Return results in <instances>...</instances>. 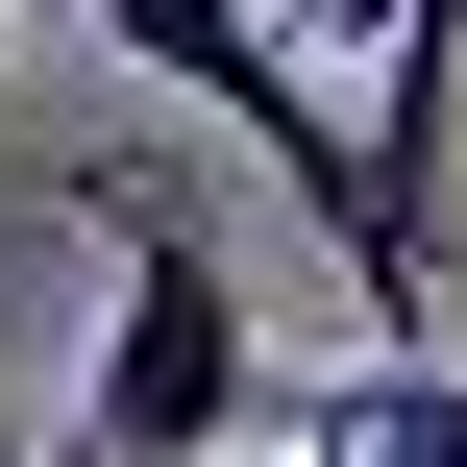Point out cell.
Returning <instances> with one entry per match:
<instances>
[{"instance_id": "obj_7", "label": "cell", "mask_w": 467, "mask_h": 467, "mask_svg": "<svg viewBox=\"0 0 467 467\" xmlns=\"http://www.w3.org/2000/svg\"><path fill=\"white\" fill-rule=\"evenodd\" d=\"M0 467H25V419H0Z\"/></svg>"}, {"instance_id": "obj_5", "label": "cell", "mask_w": 467, "mask_h": 467, "mask_svg": "<svg viewBox=\"0 0 467 467\" xmlns=\"http://www.w3.org/2000/svg\"><path fill=\"white\" fill-rule=\"evenodd\" d=\"M25 467H99V443H25Z\"/></svg>"}, {"instance_id": "obj_6", "label": "cell", "mask_w": 467, "mask_h": 467, "mask_svg": "<svg viewBox=\"0 0 467 467\" xmlns=\"http://www.w3.org/2000/svg\"><path fill=\"white\" fill-rule=\"evenodd\" d=\"M0 49H25V0H0Z\"/></svg>"}, {"instance_id": "obj_3", "label": "cell", "mask_w": 467, "mask_h": 467, "mask_svg": "<svg viewBox=\"0 0 467 467\" xmlns=\"http://www.w3.org/2000/svg\"><path fill=\"white\" fill-rule=\"evenodd\" d=\"M246 25H271V49H296V25H320V49H394V0H246Z\"/></svg>"}, {"instance_id": "obj_4", "label": "cell", "mask_w": 467, "mask_h": 467, "mask_svg": "<svg viewBox=\"0 0 467 467\" xmlns=\"http://www.w3.org/2000/svg\"><path fill=\"white\" fill-rule=\"evenodd\" d=\"M0 246H74V197H0Z\"/></svg>"}, {"instance_id": "obj_2", "label": "cell", "mask_w": 467, "mask_h": 467, "mask_svg": "<svg viewBox=\"0 0 467 467\" xmlns=\"http://www.w3.org/2000/svg\"><path fill=\"white\" fill-rule=\"evenodd\" d=\"M99 25H123V49H148V74L197 99V123H246V148H271V197H296L320 246L369 222V197H345V99H320V74H296V49L246 25V0H99Z\"/></svg>"}, {"instance_id": "obj_1", "label": "cell", "mask_w": 467, "mask_h": 467, "mask_svg": "<svg viewBox=\"0 0 467 467\" xmlns=\"http://www.w3.org/2000/svg\"><path fill=\"white\" fill-rule=\"evenodd\" d=\"M74 222L123 246V296H99V369H74V419H49V443H99V467H222L246 419H271L246 271H222L172 197H123V172H74Z\"/></svg>"}]
</instances>
